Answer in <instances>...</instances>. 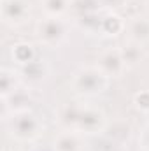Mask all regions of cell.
I'll list each match as a JSON object with an SVG mask.
<instances>
[{"instance_id":"obj_9","label":"cell","mask_w":149,"mask_h":151,"mask_svg":"<svg viewBox=\"0 0 149 151\" xmlns=\"http://www.w3.org/2000/svg\"><path fill=\"white\" fill-rule=\"evenodd\" d=\"M121 53H123V58H125L126 67H133V65L140 60V44L130 40L128 46L121 47Z\"/></svg>"},{"instance_id":"obj_3","label":"cell","mask_w":149,"mask_h":151,"mask_svg":"<svg viewBox=\"0 0 149 151\" xmlns=\"http://www.w3.org/2000/svg\"><path fill=\"white\" fill-rule=\"evenodd\" d=\"M97 67L107 76V77H119L128 67L125 63V58H123V53H121V47H107L104 49L100 55H98V60H97Z\"/></svg>"},{"instance_id":"obj_10","label":"cell","mask_w":149,"mask_h":151,"mask_svg":"<svg viewBox=\"0 0 149 151\" xmlns=\"http://www.w3.org/2000/svg\"><path fill=\"white\" fill-rule=\"evenodd\" d=\"M139 142H140V146H142L144 151H149V125L142 130V135H140Z\"/></svg>"},{"instance_id":"obj_4","label":"cell","mask_w":149,"mask_h":151,"mask_svg":"<svg viewBox=\"0 0 149 151\" xmlns=\"http://www.w3.org/2000/svg\"><path fill=\"white\" fill-rule=\"evenodd\" d=\"M37 35L40 39V42H44L47 46H56V44H60L65 39V35H67V27L62 21V18L47 16L44 21L39 23Z\"/></svg>"},{"instance_id":"obj_8","label":"cell","mask_w":149,"mask_h":151,"mask_svg":"<svg viewBox=\"0 0 149 151\" xmlns=\"http://www.w3.org/2000/svg\"><path fill=\"white\" fill-rule=\"evenodd\" d=\"M125 30L132 42H137V44L146 42L149 40V19L148 18H132L126 23Z\"/></svg>"},{"instance_id":"obj_7","label":"cell","mask_w":149,"mask_h":151,"mask_svg":"<svg viewBox=\"0 0 149 151\" xmlns=\"http://www.w3.org/2000/svg\"><path fill=\"white\" fill-rule=\"evenodd\" d=\"M53 148H54V151H82L81 134L75 130H62L54 137Z\"/></svg>"},{"instance_id":"obj_12","label":"cell","mask_w":149,"mask_h":151,"mask_svg":"<svg viewBox=\"0 0 149 151\" xmlns=\"http://www.w3.org/2000/svg\"><path fill=\"white\" fill-rule=\"evenodd\" d=\"M148 4H149V2H148Z\"/></svg>"},{"instance_id":"obj_1","label":"cell","mask_w":149,"mask_h":151,"mask_svg":"<svg viewBox=\"0 0 149 151\" xmlns=\"http://www.w3.org/2000/svg\"><path fill=\"white\" fill-rule=\"evenodd\" d=\"M58 119L65 130H75L79 134H97L105 125V114L93 106H65Z\"/></svg>"},{"instance_id":"obj_5","label":"cell","mask_w":149,"mask_h":151,"mask_svg":"<svg viewBox=\"0 0 149 151\" xmlns=\"http://www.w3.org/2000/svg\"><path fill=\"white\" fill-rule=\"evenodd\" d=\"M39 128H40V125H39L37 118L34 114L21 113L14 118L11 134L19 141H32L34 137L39 135Z\"/></svg>"},{"instance_id":"obj_11","label":"cell","mask_w":149,"mask_h":151,"mask_svg":"<svg viewBox=\"0 0 149 151\" xmlns=\"http://www.w3.org/2000/svg\"><path fill=\"white\" fill-rule=\"evenodd\" d=\"M104 4L107 7H123L125 0H104Z\"/></svg>"},{"instance_id":"obj_6","label":"cell","mask_w":149,"mask_h":151,"mask_svg":"<svg viewBox=\"0 0 149 151\" xmlns=\"http://www.w3.org/2000/svg\"><path fill=\"white\" fill-rule=\"evenodd\" d=\"M2 16H4L5 23L21 25L30 16V7L25 0H4Z\"/></svg>"},{"instance_id":"obj_2","label":"cell","mask_w":149,"mask_h":151,"mask_svg":"<svg viewBox=\"0 0 149 151\" xmlns=\"http://www.w3.org/2000/svg\"><path fill=\"white\" fill-rule=\"evenodd\" d=\"M107 81H109V77L97 65L95 67H81L72 77V88L79 95L93 97V95L102 93L107 88Z\"/></svg>"}]
</instances>
